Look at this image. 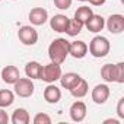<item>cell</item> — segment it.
<instances>
[{
	"label": "cell",
	"instance_id": "cell-1",
	"mask_svg": "<svg viewBox=\"0 0 124 124\" xmlns=\"http://www.w3.org/2000/svg\"><path fill=\"white\" fill-rule=\"evenodd\" d=\"M69 47H70V41H67L66 38H55L48 47L50 60L57 64L64 63V60L69 55Z\"/></svg>",
	"mask_w": 124,
	"mask_h": 124
},
{
	"label": "cell",
	"instance_id": "cell-2",
	"mask_svg": "<svg viewBox=\"0 0 124 124\" xmlns=\"http://www.w3.org/2000/svg\"><path fill=\"white\" fill-rule=\"evenodd\" d=\"M109 48H111V44H109L108 38H105V37H102V35L93 37V38L91 39V42H89V47H88L91 55H93V57H96V58L105 57V55L109 53Z\"/></svg>",
	"mask_w": 124,
	"mask_h": 124
},
{
	"label": "cell",
	"instance_id": "cell-3",
	"mask_svg": "<svg viewBox=\"0 0 124 124\" xmlns=\"http://www.w3.org/2000/svg\"><path fill=\"white\" fill-rule=\"evenodd\" d=\"M61 75H63V73H61V67H60V64L53 63V61H51V63L42 66L39 79L44 80V82H47V83H54L55 80L60 79Z\"/></svg>",
	"mask_w": 124,
	"mask_h": 124
},
{
	"label": "cell",
	"instance_id": "cell-4",
	"mask_svg": "<svg viewBox=\"0 0 124 124\" xmlns=\"http://www.w3.org/2000/svg\"><path fill=\"white\" fill-rule=\"evenodd\" d=\"M13 89H15V93L21 98H29L32 96L34 91H35V85L32 82V79L29 78H19L15 83H13Z\"/></svg>",
	"mask_w": 124,
	"mask_h": 124
},
{
	"label": "cell",
	"instance_id": "cell-5",
	"mask_svg": "<svg viewBox=\"0 0 124 124\" xmlns=\"http://www.w3.org/2000/svg\"><path fill=\"white\" fill-rule=\"evenodd\" d=\"M18 38L23 45H35L38 41V32L31 25H23L18 31Z\"/></svg>",
	"mask_w": 124,
	"mask_h": 124
},
{
	"label": "cell",
	"instance_id": "cell-6",
	"mask_svg": "<svg viewBox=\"0 0 124 124\" xmlns=\"http://www.w3.org/2000/svg\"><path fill=\"white\" fill-rule=\"evenodd\" d=\"M105 26L108 28V31L111 34H121L124 31V16L120 15V13H115V15H111L107 22H105Z\"/></svg>",
	"mask_w": 124,
	"mask_h": 124
},
{
	"label": "cell",
	"instance_id": "cell-7",
	"mask_svg": "<svg viewBox=\"0 0 124 124\" xmlns=\"http://www.w3.org/2000/svg\"><path fill=\"white\" fill-rule=\"evenodd\" d=\"M86 112H88V109H86V104L82 102V101H76V102H73L72 107H70V109H69L70 118H72L73 121H76V123L83 121V120L86 118Z\"/></svg>",
	"mask_w": 124,
	"mask_h": 124
},
{
	"label": "cell",
	"instance_id": "cell-8",
	"mask_svg": "<svg viewBox=\"0 0 124 124\" xmlns=\"http://www.w3.org/2000/svg\"><path fill=\"white\" fill-rule=\"evenodd\" d=\"M29 22L35 26H41L48 21V12L44 8H34L29 12Z\"/></svg>",
	"mask_w": 124,
	"mask_h": 124
},
{
	"label": "cell",
	"instance_id": "cell-9",
	"mask_svg": "<svg viewBox=\"0 0 124 124\" xmlns=\"http://www.w3.org/2000/svg\"><path fill=\"white\" fill-rule=\"evenodd\" d=\"M109 98V88L107 85H96L92 89V101L98 105H102Z\"/></svg>",
	"mask_w": 124,
	"mask_h": 124
},
{
	"label": "cell",
	"instance_id": "cell-10",
	"mask_svg": "<svg viewBox=\"0 0 124 124\" xmlns=\"http://www.w3.org/2000/svg\"><path fill=\"white\" fill-rule=\"evenodd\" d=\"M21 78V72L16 66H6L2 69V80L8 85H13Z\"/></svg>",
	"mask_w": 124,
	"mask_h": 124
},
{
	"label": "cell",
	"instance_id": "cell-11",
	"mask_svg": "<svg viewBox=\"0 0 124 124\" xmlns=\"http://www.w3.org/2000/svg\"><path fill=\"white\" fill-rule=\"evenodd\" d=\"M69 54L75 58H83L88 54V44L85 41H72L69 47Z\"/></svg>",
	"mask_w": 124,
	"mask_h": 124
},
{
	"label": "cell",
	"instance_id": "cell-12",
	"mask_svg": "<svg viewBox=\"0 0 124 124\" xmlns=\"http://www.w3.org/2000/svg\"><path fill=\"white\" fill-rule=\"evenodd\" d=\"M85 26L88 28L89 32L98 34V32H101V31L104 29V26H105V19H104L101 15H95V13H93V15L88 19V22L85 23Z\"/></svg>",
	"mask_w": 124,
	"mask_h": 124
},
{
	"label": "cell",
	"instance_id": "cell-13",
	"mask_svg": "<svg viewBox=\"0 0 124 124\" xmlns=\"http://www.w3.org/2000/svg\"><path fill=\"white\" fill-rule=\"evenodd\" d=\"M44 99L48 104H57L61 99V91L53 83H48V86L44 89Z\"/></svg>",
	"mask_w": 124,
	"mask_h": 124
},
{
	"label": "cell",
	"instance_id": "cell-14",
	"mask_svg": "<svg viewBox=\"0 0 124 124\" xmlns=\"http://www.w3.org/2000/svg\"><path fill=\"white\" fill-rule=\"evenodd\" d=\"M67 23H69V18L66 15H54L50 19V26L55 32H66Z\"/></svg>",
	"mask_w": 124,
	"mask_h": 124
},
{
	"label": "cell",
	"instance_id": "cell-15",
	"mask_svg": "<svg viewBox=\"0 0 124 124\" xmlns=\"http://www.w3.org/2000/svg\"><path fill=\"white\" fill-rule=\"evenodd\" d=\"M60 83L61 86H63L64 89H72L79 80H80V76L78 73H73V72H69V73H64V75H61L60 76Z\"/></svg>",
	"mask_w": 124,
	"mask_h": 124
},
{
	"label": "cell",
	"instance_id": "cell-16",
	"mask_svg": "<svg viewBox=\"0 0 124 124\" xmlns=\"http://www.w3.org/2000/svg\"><path fill=\"white\" fill-rule=\"evenodd\" d=\"M10 121L13 124H29L31 121V117H29V112L25 109V108H16L10 117Z\"/></svg>",
	"mask_w": 124,
	"mask_h": 124
},
{
	"label": "cell",
	"instance_id": "cell-17",
	"mask_svg": "<svg viewBox=\"0 0 124 124\" xmlns=\"http://www.w3.org/2000/svg\"><path fill=\"white\" fill-rule=\"evenodd\" d=\"M41 69H42V66L38 63V61H28L26 66H25L26 78H29V79H39Z\"/></svg>",
	"mask_w": 124,
	"mask_h": 124
},
{
	"label": "cell",
	"instance_id": "cell-18",
	"mask_svg": "<svg viewBox=\"0 0 124 124\" xmlns=\"http://www.w3.org/2000/svg\"><path fill=\"white\" fill-rule=\"evenodd\" d=\"M101 78L105 82H117V69L115 64H104L101 69Z\"/></svg>",
	"mask_w": 124,
	"mask_h": 124
},
{
	"label": "cell",
	"instance_id": "cell-19",
	"mask_svg": "<svg viewBox=\"0 0 124 124\" xmlns=\"http://www.w3.org/2000/svg\"><path fill=\"white\" fill-rule=\"evenodd\" d=\"M70 91V93L75 96V98H83L86 93H88V91H89V85H88V82L83 79V78H80V80L72 88V89H69Z\"/></svg>",
	"mask_w": 124,
	"mask_h": 124
},
{
	"label": "cell",
	"instance_id": "cell-20",
	"mask_svg": "<svg viewBox=\"0 0 124 124\" xmlns=\"http://www.w3.org/2000/svg\"><path fill=\"white\" fill-rule=\"evenodd\" d=\"M92 15H93L92 8H89V6H80V8L75 12V18H73V19H76L78 22H80V23L85 26V23L88 22V19H89Z\"/></svg>",
	"mask_w": 124,
	"mask_h": 124
},
{
	"label": "cell",
	"instance_id": "cell-21",
	"mask_svg": "<svg viewBox=\"0 0 124 124\" xmlns=\"http://www.w3.org/2000/svg\"><path fill=\"white\" fill-rule=\"evenodd\" d=\"M15 101V95L9 89H0V108L10 107Z\"/></svg>",
	"mask_w": 124,
	"mask_h": 124
},
{
	"label": "cell",
	"instance_id": "cell-22",
	"mask_svg": "<svg viewBox=\"0 0 124 124\" xmlns=\"http://www.w3.org/2000/svg\"><path fill=\"white\" fill-rule=\"evenodd\" d=\"M82 28L83 25L80 22H78L76 19H69V23H67V28H66V34L70 35V37H76L82 32Z\"/></svg>",
	"mask_w": 124,
	"mask_h": 124
},
{
	"label": "cell",
	"instance_id": "cell-23",
	"mask_svg": "<svg viewBox=\"0 0 124 124\" xmlns=\"http://www.w3.org/2000/svg\"><path fill=\"white\" fill-rule=\"evenodd\" d=\"M32 121H34V124H51V118L45 112H38Z\"/></svg>",
	"mask_w": 124,
	"mask_h": 124
},
{
	"label": "cell",
	"instance_id": "cell-24",
	"mask_svg": "<svg viewBox=\"0 0 124 124\" xmlns=\"http://www.w3.org/2000/svg\"><path fill=\"white\" fill-rule=\"evenodd\" d=\"M115 69H117V83H124V63L123 61L117 63Z\"/></svg>",
	"mask_w": 124,
	"mask_h": 124
},
{
	"label": "cell",
	"instance_id": "cell-25",
	"mask_svg": "<svg viewBox=\"0 0 124 124\" xmlns=\"http://www.w3.org/2000/svg\"><path fill=\"white\" fill-rule=\"evenodd\" d=\"M72 2L73 0H54V5L60 10H67L72 6Z\"/></svg>",
	"mask_w": 124,
	"mask_h": 124
},
{
	"label": "cell",
	"instance_id": "cell-26",
	"mask_svg": "<svg viewBox=\"0 0 124 124\" xmlns=\"http://www.w3.org/2000/svg\"><path fill=\"white\" fill-rule=\"evenodd\" d=\"M117 115L124 120V98H120L118 99V104H117Z\"/></svg>",
	"mask_w": 124,
	"mask_h": 124
},
{
	"label": "cell",
	"instance_id": "cell-27",
	"mask_svg": "<svg viewBox=\"0 0 124 124\" xmlns=\"http://www.w3.org/2000/svg\"><path fill=\"white\" fill-rule=\"evenodd\" d=\"M9 115H8V112L3 109V108H0V124H8L9 123Z\"/></svg>",
	"mask_w": 124,
	"mask_h": 124
},
{
	"label": "cell",
	"instance_id": "cell-28",
	"mask_svg": "<svg viewBox=\"0 0 124 124\" xmlns=\"http://www.w3.org/2000/svg\"><path fill=\"white\" fill-rule=\"evenodd\" d=\"M88 2H89L92 6H102L107 0H88Z\"/></svg>",
	"mask_w": 124,
	"mask_h": 124
},
{
	"label": "cell",
	"instance_id": "cell-29",
	"mask_svg": "<svg viewBox=\"0 0 124 124\" xmlns=\"http://www.w3.org/2000/svg\"><path fill=\"white\" fill-rule=\"evenodd\" d=\"M104 123H112V124H120V121H118V120H112V118H108V120H105Z\"/></svg>",
	"mask_w": 124,
	"mask_h": 124
},
{
	"label": "cell",
	"instance_id": "cell-30",
	"mask_svg": "<svg viewBox=\"0 0 124 124\" xmlns=\"http://www.w3.org/2000/svg\"><path fill=\"white\" fill-rule=\"evenodd\" d=\"M79 2H88V0H79Z\"/></svg>",
	"mask_w": 124,
	"mask_h": 124
},
{
	"label": "cell",
	"instance_id": "cell-31",
	"mask_svg": "<svg viewBox=\"0 0 124 124\" xmlns=\"http://www.w3.org/2000/svg\"><path fill=\"white\" fill-rule=\"evenodd\" d=\"M0 2H2V0H0Z\"/></svg>",
	"mask_w": 124,
	"mask_h": 124
}]
</instances>
